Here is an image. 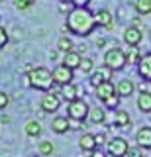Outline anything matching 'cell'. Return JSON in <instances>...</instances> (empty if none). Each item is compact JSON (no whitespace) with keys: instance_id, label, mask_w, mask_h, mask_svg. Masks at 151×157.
Wrapping results in <instances>:
<instances>
[{"instance_id":"obj_25","label":"cell","mask_w":151,"mask_h":157,"mask_svg":"<svg viewBox=\"0 0 151 157\" xmlns=\"http://www.w3.org/2000/svg\"><path fill=\"white\" fill-rule=\"evenodd\" d=\"M57 49H59V51H63V53H71V51H75V45H73L71 37L63 36L59 41H57Z\"/></svg>"},{"instance_id":"obj_18","label":"cell","mask_w":151,"mask_h":157,"mask_svg":"<svg viewBox=\"0 0 151 157\" xmlns=\"http://www.w3.org/2000/svg\"><path fill=\"white\" fill-rule=\"evenodd\" d=\"M86 120H89L90 124H104V122H106V110H104V108H98V106L90 108Z\"/></svg>"},{"instance_id":"obj_40","label":"cell","mask_w":151,"mask_h":157,"mask_svg":"<svg viewBox=\"0 0 151 157\" xmlns=\"http://www.w3.org/2000/svg\"><path fill=\"white\" fill-rule=\"evenodd\" d=\"M134 26L141 29V18H139V16H135V18H134Z\"/></svg>"},{"instance_id":"obj_27","label":"cell","mask_w":151,"mask_h":157,"mask_svg":"<svg viewBox=\"0 0 151 157\" xmlns=\"http://www.w3.org/2000/svg\"><path fill=\"white\" fill-rule=\"evenodd\" d=\"M55 151V145L51 141H41L40 144V155H51Z\"/></svg>"},{"instance_id":"obj_4","label":"cell","mask_w":151,"mask_h":157,"mask_svg":"<svg viewBox=\"0 0 151 157\" xmlns=\"http://www.w3.org/2000/svg\"><path fill=\"white\" fill-rule=\"evenodd\" d=\"M128 149H130V145L124 137H114V140H110L106 144V153L112 155V157H126L128 155Z\"/></svg>"},{"instance_id":"obj_8","label":"cell","mask_w":151,"mask_h":157,"mask_svg":"<svg viewBox=\"0 0 151 157\" xmlns=\"http://www.w3.org/2000/svg\"><path fill=\"white\" fill-rule=\"evenodd\" d=\"M124 41L128 47H138L141 41H143V32L135 26H130L124 29Z\"/></svg>"},{"instance_id":"obj_20","label":"cell","mask_w":151,"mask_h":157,"mask_svg":"<svg viewBox=\"0 0 151 157\" xmlns=\"http://www.w3.org/2000/svg\"><path fill=\"white\" fill-rule=\"evenodd\" d=\"M81 61H82V57H81V53H77V51H71V53H65V59H63V65H67L69 69H79L81 67Z\"/></svg>"},{"instance_id":"obj_29","label":"cell","mask_w":151,"mask_h":157,"mask_svg":"<svg viewBox=\"0 0 151 157\" xmlns=\"http://www.w3.org/2000/svg\"><path fill=\"white\" fill-rule=\"evenodd\" d=\"M143 151L145 149H141L139 145H134V147H130V149H128V155H126V157H145Z\"/></svg>"},{"instance_id":"obj_3","label":"cell","mask_w":151,"mask_h":157,"mask_svg":"<svg viewBox=\"0 0 151 157\" xmlns=\"http://www.w3.org/2000/svg\"><path fill=\"white\" fill-rule=\"evenodd\" d=\"M104 65H108L112 71H122L126 65H128V57H126L124 49L120 47H110L108 51L104 53Z\"/></svg>"},{"instance_id":"obj_9","label":"cell","mask_w":151,"mask_h":157,"mask_svg":"<svg viewBox=\"0 0 151 157\" xmlns=\"http://www.w3.org/2000/svg\"><path fill=\"white\" fill-rule=\"evenodd\" d=\"M61 94H53V92H47L45 96H41V110L43 112H57L61 106Z\"/></svg>"},{"instance_id":"obj_38","label":"cell","mask_w":151,"mask_h":157,"mask_svg":"<svg viewBox=\"0 0 151 157\" xmlns=\"http://www.w3.org/2000/svg\"><path fill=\"white\" fill-rule=\"evenodd\" d=\"M57 57H59V49H53V51L49 53V59L51 61H57Z\"/></svg>"},{"instance_id":"obj_19","label":"cell","mask_w":151,"mask_h":157,"mask_svg":"<svg viewBox=\"0 0 151 157\" xmlns=\"http://www.w3.org/2000/svg\"><path fill=\"white\" fill-rule=\"evenodd\" d=\"M51 130L55 132V134H65V132L69 130V118H65V116H57V118H53V122H51Z\"/></svg>"},{"instance_id":"obj_21","label":"cell","mask_w":151,"mask_h":157,"mask_svg":"<svg viewBox=\"0 0 151 157\" xmlns=\"http://www.w3.org/2000/svg\"><path fill=\"white\" fill-rule=\"evenodd\" d=\"M138 108L141 112H145V114H149L151 112V92H139L138 96Z\"/></svg>"},{"instance_id":"obj_36","label":"cell","mask_w":151,"mask_h":157,"mask_svg":"<svg viewBox=\"0 0 151 157\" xmlns=\"http://www.w3.org/2000/svg\"><path fill=\"white\" fill-rule=\"evenodd\" d=\"M104 144H108L106 134H96V145H104Z\"/></svg>"},{"instance_id":"obj_34","label":"cell","mask_w":151,"mask_h":157,"mask_svg":"<svg viewBox=\"0 0 151 157\" xmlns=\"http://www.w3.org/2000/svg\"><path fill=\"white\" fill-rule=\"evenodd\" d=\"M81 128H82V122H81V120L69 118V130H81Z\"/></svg>"},{"instance_id":"obj_30","label":"cell","mask_w":151,"mask_h":157,"mask_svg":"<svg viewBox=\"0 0 151 157\" xmlns=\"http://www.w3.org/2000/svg\"><path fill=\"white\" fill-rule=\"evenodd\" d=\"M33 2H36V0H14V6L18 10H28Z\"/></svg>"},{"instance_id":"obj_39","label":"cell","mask_w":151,"mask_h":157,"mask_svg":"<svg viewBox=\"0 0 151 157\" xmlns=\"http://www.w3.org/2000/svg\"><path fill=\"white\" fill-rule=\"evenodd\" d=\"M94 43H96V47H104V45H106V39H104V37H98Z\"/></svg>"},{"instance_id":"obj_2","label":"cell","mask_w":151,"mask_h":157,"mask_svg":"<svg viewBox=\"0 0 151 157\" xmlns=\"http://www.w3.org/2000/svg\"><path fill=\"white\" fill-rule=\"evenodd\" d=\"M28 85L36 90H43V92H49L51 86L55 85L53 82V71L45 67H36L32 69V73H28Z\"/></svg>"},{"instance_id":"obj_17","label":"cell","mask_w":151,"mask_h":157,"mask_svg":"<svg viewBox=\"0 0 151 157\" xmlns=\"http://www.w3.org/2000/svg\"><path fill=\"white\" fill-rule=\"evenodd\" d=\"M79 147L82 151H94L96 147V136L94 134H82L81 140H79Z\"/></svg>"},{"instance_id":"obj_7","label":"cell","mask_w":151,"mask_h":157,"mask_svg":"<svg viewBox=\"0 0 151 157\" xmlns=\"http://www.w3.org/2000/svg\"><path fill=\"white\" fill-rule=\"evenodd\" d=\"M112 69L108 67V65H100L98 69H94V73L90 75V85L92 86H98V85H102V82H108V81H112Z\"/></svg>"},{"instance_id":"obj_11","label":"cell","mask_w":151,"mask_h":157,"mask_svg":"<svg viewBox=\"0 0 151 157\" xmlns=\"http://www.w3.org/2000/svg\"><path fill=\"white\" fill-rule=\"evenodd\" d=\"M114 94H116V85L112 81L102 82V85H98L94 88V96L98 98V100H102V102H106L110 96H114Z\"/></svg>"},{"instance_id":"obj_31","label":"cell","mask_w":151,"mask_h":157,"mask_svg":"<svg viewBox=\"0 0 151 157\" xmlns=\"http://www.w3.org/2000/svg\"><path fill=\"white\" fill-rule=\"evenodd\" d=\"M73 10H75V6H73L71 2H67V4H65V2H61V4H59V12H63V14L67 12V16H69Z\"/></svg>"},{"instance_id":"obj_13","label":"cell","mask_w":151,"mask_h":157,"mask_svg":"<svg viewBox=\"0 0 151 157\" xmlns=\"http://www.w3.org/2000/svg\"><path fill=\"white\" fill-rule=\"evenodd\" d=\"M135 144H138L141 149H151V128L149 126H143L138 130V134H135Z\"/></svg>"},{"instance_id":"obj_28","label":"cell","mask_w":151,"mask_h":157,"mask_svg":"<svg viewBox=\"0 0 151 157\" xmlns=\"http://www.w3.org/2000/svg\"><path fill=\"white\" fill-rule=\"evenodd\" d=\"M120 100H122V98H120L118 94H114V96H110L108 100L104 102V106H106V108H110V110H118V106H120Z\"/></svg>"},{"instance_id":"obj_26","label":"cell","mask_w":151,"mask_h":157,"mask_svg":"<svg viewBox=\"0 0 151 157\" xmlns=\"http://www.w3.org/2000/svg\"><path fill=\"white\" fill-rule=\"evenodd\" d=\"M81 71L85 73V75H92L94 73V61H92L90 57H82V61H81Z\"/></svg>"},{"instance_id":"obj_1","label":"cell","mask_w":151,"mask_h":157,"mask_svg":"<svg viewBox=\"0 0 151 157\" xmlns=\"http://www.w3.org/2000/svg\"><path fill=\"white\" fill-rule=\"evenodd\" d=\"M67 28L71 33L79 37H86L94 32L96 28V16L90 12L89 8H75L67 16Z\"/></svg>"},{"instance_id":"obj_33","label":"cell","mask_w":151,"mask_h":157,"mask_svg":"<svg viewBox=\"0 0 151 157\" xmlns=\"http://www.w3.org/2000/svg\"><path fill=\"white\" fill-rule=\"evenodd\" d=\"M69 2H71L75 8H86V6L90 4V0H69Z\"/></svg>"},{"instance_id":"obj_46","label":"cell","mask_w":151,"mask_h":157,"mask_svg":"<svg viewBox=\"0 0 151 157\" xmlns=\"http://www.w3.org/2000/svg\"><path fill=\"white\" fill-rule=\"evenodd\" d=\"M0 2H4V0H0Z\"/></svg>"},{"instance_id":"obj_14","label":"cell","mask_w":151,"mask_h":157,"mask_svg":"<svg viewBox=\"0 0 151 157\" xmlns=\"http://www.w3.org/2000/svg\"><path fill=\"white\" fill-rule=\"evenodd\" d=\"M134 90H135V85H134L131 78H122V81H118V85H116V94L120 98H130L134 94Z\"/></svg>"},{"instance_id":"obj_24","label":"cell","mask_w":151,"mask_h":157,"mask_svg":"<svg viewBox=\"0 0 151 157\" xmlns=\"http://www.w3.org/2000/svg\"><path fill=\"white\" fill-rule=\"evenodd\" d=\"M41 132H43V130H41V124H40L37 120H30V122L26 124V134L30 136V137L41 136Z\"/></svg>"},{"instance_id":"obj_10","label":"cell","mask_w":151,"mask_h":157,"mask_svg":"<svg viewBox=\"0 0 151 157\" xmlns=\"http://www.w3.org/2000/svg\"><path fill=\"white\" fill-rule=\"evenodd\" d=\"M94 16H96V26H100V28H104V29H112V28L116 26V22H114V14H112L110 10H106V8L98 10Z\"/></svg>"},{"instance_id":"obj_44","label":"cell","mask_w":151,"mask_h":157,"mask_svg":"<svg viewBox=\"0 0 151 157\" xmlns=\"http://www.w3.org/2000/svg\"><path fill=\"white\" fill-rule=\"evenodd\" d=\"M30 157H41V155H30Z\"/></svg>"},{"instance_id":"obj_37","label":"cell","mask_w":151,"mask_h":157,"mask_svg":"<svg viewBox=\"0 0 151 157\" xmlns=\"http://www.w3.org/2000/svg\"><path fill=\"white\" fill-rule=\"evenodd\" d=\"M90 157H106V153L100 149V147H96L94 151H90Z\"/></svg>"},{"instance_id":"obj_22","label":"cell","mask_w":151,"mask_h":157,"mask_svg":"<svg viewBox=\"0 0 151 157\" xmlns=\"http://www.w3.org/2000/svg\"><path fill=\"white\" fill-rule=\"evenodd\" d=\"M124 53H126V57H128V63H130V65H138V63L141 61V57H143L138 47H126Z\"/></svg>"},{"instance_id":"obj_6","label":"cell","mask_w":151,"mask_h":157,"mask_svg":"<svg viewBox=\"0 0 151 157\" xmlns=\"http://www.w3.org/2000/svg\"><path fill=\"white\" fill-rule=\"evenodd\" d=\"M53 82H55L57 86H65L73 82V69H69L67 65H57L53 69Z\"/></svg>"},{"instance_id":"obj_43","label":"cell","mask_w":151,"mask_h":157,"mask_svg":"<svg viewBox=\"0 0 151 157\" xmlns=\"http://www.w3.org/2000/svg\"><path fill=\"white\" fill-rule=\"evenodd\" d=\"M147 118H149V122H151V112H149V114H147Z\"/></svg>"},{"instance_id":"obj_32","label":"cell","mask_w":151,"mask_h":157,"mask_svg":"<svg viewBox=\"0 0 151 157\" xmlns=\"http://www.w3.org/2000/svg\"><path fill=\"white\" fill-rule=\"evenodd\" d=\"M8 43V32L4 29V26H0V47H4Z\"/></svg>"},{"instance_id":"obj_16","label":"cell","mask_w":151,"mask_h":157,"mask_svg":"<svg viewBox=\"0 0 151 157\" xmlns=\"http://www.w3.org/2000/svg\"><path fill=\"white\" fill-rule=\"evenodd\" d=\"M114 126L116 128H122V130L131 128V120H130L128 112H126V110H116L114 112Z\"/></svg>"},{"instance_id":"obj_23","label":"cell","mask_w":151,"mask_h":157,"mask_svg":"<svg viewBox=\"0 0 151 157\" xmlns=\"http://www.w3.org/2000/svg\"><path fill=\"white\" fill-rule=\"evenodd\" d=\"M135 12L138 16H149L151 14V0H135Z\"/></svg>"},{"instance_id":"obj_12","label":"cell","mask_w":151,"mask_h":157,"mask_svg":"<svg viewBox=\"0 0 151 157\" xmlns=\"http://www.w3.org/2000/svg\"><path fill=\"white\" fill-rule=\"evenodd\" d=\"M138 75L143 78L145 82H151V51L145 53L138 63Z\"/></svg>"},{"instance_id":"obj_35","label":"cell","mask_w":151,"mask_h":157,"mask_svg":"<svg viewBox=\"0 0 151 157\" xmlns=\"http://www.w3.org/2000/svg\"><path fill=\"white\" fill-rule=\"evenodd\" d=\"M8 102H10L8 94H6V92H0V110H4V108L8 106Z\"/></svg>"},{"instance_id":"obj_45","label":"cell","mask_w":151,"mask_h":157,"mask_svg":"<svg viewBox=\"0 0 151 157\" xmlns=\"http://www.w3.org/2000/svg\"><path fill=\"white\" fill-rule=\"evenodd\" d=\"M59 2H67V0H59Z\"/></svg>"},{"instance_id":"obj_42","label":"cell","mask_w":151,"mask_h":157,"mask_svg":"<svg viewBox=\"0 0 151 157\" xmlns=\"http://www.w3.org/2000/svg\"><path fill=\"white\" fill-rule=\"evenodd\" d=\"M139 92H147V82H141L139 85Z\"/></svg>"},{"instance_id":"obj_41","label":"cell","mask_w":151,"mask_h":157,"mask_svg":"<svg viewBox=\"0 0 151 157\" xmlns=\"http://www.w3.org/2000/svg\"><path fill=\"white\" fill-rule=\"evenodd\" d=\"M75 51H77V53H85V51H86V45H79V47H75Z\"/></svg>"},{"instance_id":"obj_5","label":"cell","mask_w":151,"mask_h":157,"mask_svg":"<svg viewBox=\"0 0 151 157\" xmlns=\"http://www.w3.org/2000/svg\"><path fill=\"white\" fill-rule=\"evenodd\" d=\"M89 112H90V106L86 104L82 98H77L75 102L69 104V118H75V120L85 122L86 118H89Z\"/></svg>"},{"instance_id":"obj_15","label":"cell","mask_w":151,"mask_h":157,"mask_svg":"<svg viewBox=\"0 0 151 157\" xmlns=\"http://www.w3.org/2000/svg\"><path fill=\"white\" fill-rule=\"evenodd\" d=\"M59 94H61V98H63V100H67V102L71 104V102H75L77 98H79V86H77L75 82H69V85L61 86Z\"/></svg>"}]
</instances>
